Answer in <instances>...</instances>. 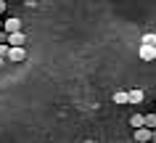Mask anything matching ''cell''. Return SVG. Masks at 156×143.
<instances>
[{
	"mask_svg": "<svg viewBox=\"0 0 156 143\" xmlns=\"http://www.w3.org/2000/svg\"><path fill=\"white\" fill-rule=\"evenodd\" d=\"M24 42H27L24 32H13V34H8V48H24Z\"/></svg>",
	"mask_w": 156,
	"mask_h": 143,
	"instance_id": "cell-1",
	"label": "cell"
},
{
	"mask_svg": "<svg viewBox=\"0 0 156 143\" xmlns=\"http://www.w3.org/2000/svg\"><path fill=\"white\" fill-rule=\"evenodd\" d=\"M3 32H5V34L21 32V21H19V19H8V21H3Z\"/></svg>",
	"mask_w": 156,
	"mask_h": 143,
	"instance_id": "cell-2",
	"label": "cell"
},
{
	"mask_svg": "<svg viewBox=\"0 0 156 143\" xmlns=\"http://www.w3.org/2000/svg\"><path fill=\"white\" fill-rule=\"evenodd\" d=\"M146 101V93L138 90V88H132V90H127V103H143Z\"/></svg>",
	"mask_w": 156,
	"mask_h": 143,
	"instance_id": "cell-3",
	"label": "cell"
},
{
	"mask_svg": "<svg viewBox=\"0 0 156 143\" xmlns=\"http://www.w3.org/2000/svg\"><path fill=\"white\" fill-rule=\"evenodd\" d=\"M5 59H8V61H24L27 59V48H11Z\"/></svg>",
	"mask_w": 156,
	"mask_h": 143,
	"instance_id": "cell-4",
	"label": "cell"
},
{
	"mask_svg": "<svg viewBox=\"0 0 156 143\" xmlns=\"http://www.w3.org/2000/svg\"><path fill=\"white\" fill-rule=\"evenodd\" d=\"M138 56H140L143 61H154V59H156V48H148V45H140Z\"/></svg>",
	"mask_w": 156,
	"mask_h": 143,
	"instance_id": "cell-5",
	"label": "cell"
},
{
	"mask_svg": "<svg viewBox=\"0 0 156 143\" xmlns=\"http://www.w3.org/2000/svg\"><path fill=\"white\" fill-rule=\"evenodd\" d=\"M135 141H138V143H151V130H148V127L135 130Z\"/></svg>",
	"mask_w": 156,
	"mask_h": 143,
	"instance_id": "cell-6",
	"label": "cell"
},
{
	"mask_svg": "<svg viewBox=\"0 0 156 143\" xmlns=\"http://www.w3.org/2000/svg\"><path fill=\"white\" fill-rule=\"evenodd\" d=\"M130 125L135 127V130L146 127V114H132V117H130Z\"/></svg>",
	"mask_w": 156,
	"mask_h": 143,
	"instance_id": "cell-7",
	"label": "cell"
},
{
	"mask_svg": "<svg viewBox=\"0 0 156 143\" xmlns=\"http://www.w3.org/2000/svg\"><path fill=\"white\" fill-rule=\"evenodd\" d=\"M143 45H148V48H156V34H154V32H146V34H143Z\"/></svg>",
	"mask_w": 156,
	"mask_h": 143,
	"instance_id": "cell-8",
	"label": "cell"
},
{
	"mask_svg": "<svg viewBox=\"0 0 156 143\" xmlns=\"http://www.w3.org/2000/svg\"><path fill=\"white\" fill-rule=\"evenodd\" d=\"M114 103H127V90H116L114 93Z\"/></svg>",
	"mask_w": 156,
	"mask_h": 143,
	"instance_id": "cell-9",
	"label": "cell"
},
{
	"mask_svg": "<svg viewBox=\"0 0 156 143\" xmlns=\"http://www.w3.org/2000/svg\"><path fill=\"white\" fill-rule=\"evenodd\" d=\"M146 127L148 130H156V114H146Z\"/></svg>",
	"mask_w": 156,
	"mask_h": 143,
	"instance_id": "cell-10",
	"label": "cell"
},
{
	"mask_svg": "<svg viewBox=\"0 0 156 143\" xmlns=\"http://www.w3.org/2000/svg\"><path fill=\"white\" fill-rule=\"evenodd\" d=\"M5 8H8V3H5V0H0V13H5Z\"/></svg>",
	"mask_w": 156,
	"mask_h": 143,
	"instance_id": "cell-11",
	"label": "cell"
},
{
	"mask_svg": "<svg viewBox=\"0 0 156 143\" xmlns=\"http://www.w3.org/2000/svg\"><path fill=\"white\" fill-rule=\"evenodd\" d=\"M151 143H156V130H151Z\"/></svg>",
	"mask_w": 156,
	"mask_h": 143,
	"instance_id": "cell-12",
	"label": "cell"
},
{
	"mask_svg": "<svg viewBox=\"0 0 156 143\" xmlns=\"http://www.w3.org/2000/svg\"><path fill=\"white\" fill-rule=\"evenodd\" d=\"M3 64H5V59H0V66H3Z\"/></svg>",
	"mask_w": 156,
	"mask_h": 143,
	"instance_id": "cell-13",
	"label": "cell"
},
{
	"mask_svg": "<svg viewBox=\"0 0 156 143\" xmlns=\"http://www.w3.org/2000/svg\"><path fill=\"white\" fill-rule=\"evenodd\" d=\"M85 143H95V141H85Z\"/></svg>",
	"mask_w": 156,
	"mask_h": 143,
	"instance_id": "cell-14",
	"label": "cell"
},
{
	"mask_svg": "<svg viewBox=\"0 0 156 143\" xmlns=\"http://www.w3.org/2000/svg\"><path fill=\"white\" fill-rule=\"evenodd\" d=\"M0 29H3V21H0Z\"/></svg>",
	"mask_w": 156,
	"mask_h": 143,
	"instance_id": "cell-15",
	"label": "cell"
}]
</instances>
